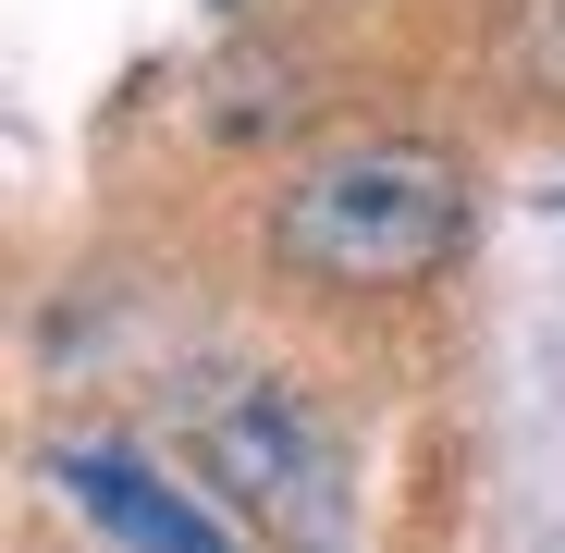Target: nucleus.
Listing matches in <instances>:
<instances>
[{
	"label": "nucleus",
	"mask_w": 565,
	"mask_h": 553,
	"mask_svg": "<svg viewBox=\"0 0 565 553\" xmlns=\"http://www.w3.org/2000/svg\"><path fill=\"white\" fill-rule=\"evenodd\" d=\"M516 74L529 86H565V0H529V13H516Z\"/></svg>",
	"instance_id": "nucleus-4"
},
{
	"label": "nucleus",
	"mask_w": 565,
	"mask_h": 553,
	"mask_svg": "<svg viewBox=\"0 0 565 553\" xmlns=\"http://www.w3.org/2000/svg\"><path fill=\"white\" fill-rule=\"evenodd\" d=\"M480 198H467V160L430 148V136H344L320 160L282 172L270 198V258L296 284H332V296H406L467 246Z\"/></svg>",
	"instance_id": "nucleus-1"
},
{
	"label": "nucleus",
	"mask_w": 565,
	"mask_h": 553,
	"mask_svg": "<svg viewBox=\"0 0 565 553\" xmlns=\"http://www.w3.org/2000/svg\"><path fill=\"white\" fill-rule=\"evenodd\" d=\"M50 480H62V504H86V517H99L124 553H234V541L210 529V504H184L172 480H148L136 455H111V443H74Z\"/></svg>",
	"instance_id": "nucleus-3"
},
{
	"label": "nucleus",
	"mask_w": 565,
	"mask_h": 553,
	"mask_svg": "<svg viewBox=\"0 0 565 553\" xmlns=\"http://www.w3.org/2000/svg\"><path fill=\"white\" fill-rule=\"evenodd\" d=\"M184 430H198V468L222 480V504L246 529H270V553H344V529H356L344 443L282 369H222Z\"/></svg>",
	"instance_id": "nucleus-2"
}]
</instances>
